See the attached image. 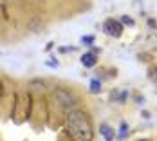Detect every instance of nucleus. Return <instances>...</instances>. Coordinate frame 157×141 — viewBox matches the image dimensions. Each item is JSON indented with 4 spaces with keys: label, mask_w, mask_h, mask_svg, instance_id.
<instances>
[{
    "label": "nucleus",
    "mask_w": 157,
    "mask_h": 141,
    "mask_svg": "<svg viewBox=\"0 0 157 141\" xmlns=\"http://www.w3.org/2000/svg\"><path fill=\"white\" fill-rule=\"evenodd\" d=\"M52 94H54L56 103H60L62 107H65V109H69V110H71V107H74V105H76V101H78V98L71 92V91L62 89V87H54Z\"/></svg>",
    "instance_id": "2"
},
{
    "label": "nucleus",
    "mask_w": 157,
    "mask_h": 141,
    "mask_svg": "<svg viewBox=\"0 0 157 141\" xmlns=\"http://www.w3.org/2000/svg\"><path fill=\"white\" fill-rule=\"evenodd\" d=\"M94 42H96L94 34H87V36H81V44H83V45L92 47V45H94Z\"/></svg>",
    "instance_id": "8"
},
{
    "label": "nucleus",
    "mask_w": 157,
    "mask_h": 141,
    "mask_svg": "<svg viewBox=\"0 0 157 141\" xmlns=\"http://www.w3.org/2000/svg\"><path fill=\"white\" fill-rule=\"evenodd\" d=\"M137 141H150V139H137Z\"/></svg>",
    "instance_id": "20"
},
{
    "label": "nucleus",
    "mask_w": 157,
    "mask_h": 141,
    "mask_svg": "<svg viewBox=\"0 0 157 141\" xmlns=\"http://www.w3.org/2000/svg\"><path fill=\"white\" fill-rule=\"evenodd\" d=\"M119 89H112V91H110V101H116V103H117V100H119Z\"/></svg>",
    "instance_id": "10"
},
{
    "label": "nucleus",
    "mask_w": 157,
    "mask_h": 141,
    "mask_svg": "<svg viewBox=\"0 0 157 141\" xmlns=\"http://www.w3.org/2000/svg\"><path fill=\"white\" fill-rule=\"evenodd\" d=\"M143 118H144V119H148V118H150V112H148V110H143V114H141Z\"/></svg>",
    "instance_id": "17"
},
{
    "label": "nucleus",
    "mask_w": 157,
    "mask_h": 141,
    "mask_svg": "<svg viewBox=\"0 0 157 141\" xmlns=\"http://www.w3.org/2000/svg\"><path fill=\"white\" fill-rule=\"evenodd\" d=\"M52 47H54V42H49L47 45H45V51H51Z\"/></svg>",
    "instance_id": "18"
},
{
    "label": "nucleus",
    "mask_w": 157,
    "mask_h": 141,
    "mask_svg": "<svg viewBox=\"0 0 157 141\" xmlns=\"http://www.w3.org/2000/svg\"><path fill=\"white\" fill-rule=\"evenodd\" d=\"M90 51H92V53H96V54H99V53H101V49H99V47H96V45H92V49H90Z\"/></svg>",
    "instance_id": "16"
},
{
    "label": "nucleus",
    "mask_w": 157,
    "mask_h": 141,
    "mask_svg": "<svg viewBox=\"0 0 157 141\" xmlns=\"http://www.w3.org/2000/svg\"><path fill=\"white\" fill-rule=\"evenodd\" d=\"M67 128L76 141H92L94 139V125L90 116L81 109H71L67 112Z\"/></svg>",
    "instance_id": "1"
},
{
    "label": "nucleus",
    "mask_w": 157,
    "mask_h": 141,
    "mask_svg": "<svg viewBox=\"0 0 157 141\" xmlns=\"http://www.w3.org/2000/svg\"><path fill=\"white\" fill-rule=\"evenodd\" d=\"M146 25H148L150 29H157V22L154 18H148V20H146Z\"/></svg>",
    "instance_id": "14"
},
{
    "label": "nucleus",
    "mask_w": 157,
    "mask_h": 141,
    "mask_svg": "<svg viewBox=\"0 0 157 141\" xmlns=\"http://www.w3.org/2000/svg\"><path fill=\"white\" fill-rule=\"evenodd\" d=\"M103 31L105 34H109L112 38H119L123 31H125V25L121 24V20H116V18H107L103 22Z\"/></svg>",
    "instance_id": "3"
},
{
    "label": "nucleus",
    "mask_w": 157,
    "mask_h": 141,
    "mask_svg": "<svg viewBox=\"0 0 157 141\" xmlns=\"http://www.w3.org/2000/svg\"><path fill=\"white\" fill-rule=\"evenodd\" d=\"M137 2H139V0H137Z\"/></svg>",
    "instance_id": "21"
},
{
    "label": "nucleus",
    "mask_w": 157,
    "mask_h": 141,
    "mask_svg": "<svg viewBox=\"0 0 157 141\" xmlns=\"http://www.w3.org/2000/svg\"><path fill=\"white\" fill-rule=\"evenodd\" d=\"M134 101H136L137 105H143V103H144V98H143L141 94H136V96H134Z\"/></svg>",
    "instance_id": "15"
},
{
    "label": "nucleus",
    "mask_w": 157,
    "mask_h": 141,
    "mask_svg": "<svg viewBox=\"0 0 157 141\" xmlns=\"http://www.w3.org/2000/svg\"><path fill=\"white\" fill-rule=\"evenodd\" d=\"M128 136V123L126 121H121L119 125V134H116V139H125Z\"/></svg>",
    "instance_id": "7"
},
{
    "label": "nucleus",
    "mask_w": 157,
    "mask_h": 141,
    "mask_svg": "<svg viewBox=\"0 0 157 141\" xmlns=\"http://www.w3.org/2000/svg\"><path fill=\"white\" fill-rule=\"evenodd\" d=\"M126 98H128V91H121V94H119V100H117V103H125Z\"/></svg>",
    "instance_id": "13"
},
{
    "label": "nucleus",
    "mask_w": 157,
    "mask_h": 141,
    "mask_svg": "<svg viewBox=\"0 0 157 141\" xmlns=\"http://www.w3.org/2000/svg\"><path fill=\"white\" fill-rule=\"evenodd\" d=\"M119 20H121V24H123V25H128V27H134V25H136L134 18H132V16H128V15H123Z\"/></svg>",
    "instance_id": "9"
},
{
    "label": "nucleus",
    "mask_w": 157,
    "mask_h": 141,
    "mask_svg": "<svg viewBox=\"0 0 157 141\" xmlns=\"http://www.w3.org/2000/svg\"><path fill=\"white\" fill-rule=\"evenodd\" d=\"M99 134L103 136L105 141H114L116 139V130H114L109 123H101V125H99Z\"/></svg>",
    "instance_id": "5"
},
{
    "label": "nucleus",
    "mask_w": 157,
    "mask_h": 141,
    "mask_svg": "<svg viewBox=\"0 0 157 141\" xmlns=\"http://www.w3.org/2000/svg\"><path fill=\"white\" fill-rule=\"evenodd\" d=\"M89 91H90L92 94H99V92H101V80H98V78L90 80V85H89Z\"/></svg>",
    "instance_id": "6"
},
{
    "label": "nucleus",
    "mask_w": 157,
    "mask_h": 141,
    "mask_svg": "<svg viewBox=\"0 0 157 141\" xmlns=\"http://www.w3.org/2000/svg\"><path fill=\"white\" fill-rule=\"evenodd\" d=\"M45 65H47V67H51V69H56L60 63H58V60H56V58H49L47 62H45Z\"/></svg>",
    "instance_id": "11"
},
{
    "label": "nucleus",
    "mask_w": 157,
    "mask_h": 141,
    "mask_svg": "<svg viewBox=\"0 0 157 141\" xmlns=\"http://www.w3.org/2000/svg\"><path fill=\"white\" fill-rule=\"evenodd\" d=\"M98 60H99V54H96V53H92V51L81 54V58H79V62H81V65H83L85 69H92V67H96V65H98Z\"/></svg>",
    "instance_id": "4"
},
{
    "label": "nucleus",
    "mask_w": 157,
    "mask_h": 141,
    "mask_svg": "<svg viewBox=\"0 0 157 141\" xmlns=\"http://www.w3.org/2000/svg\"><path fill=\"white\" fill-rule=\"evenodd\" d=\"M76 49H78V47H60L58 51H60L62 54H67V53H74Z\"/></svg>",
    "instance_id": "12"
},
{
    "label": "nucleus",
    "mask_w": 157,
    "mask_h": 141,
    "mask_svg": "<svg viewBox=\"0 0 157 141\" xmlns=\"http://www.w3.org/2000/svg\"><path fill=\"white\" fill-rule=\"evenodd\" d=\"M154 80H157V67H155V78H154Z\"/></svg>",
    "instance_id": "19"
}]
</instances>
